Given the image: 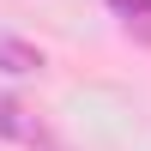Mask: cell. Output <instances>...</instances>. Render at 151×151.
<instances>
[{"label": "cell", "mask_w": 151, "mask_h": 151, "mask_svg": "<svg viewBox=\"0 0 151 151\" xmlns=\"http://www.w3.org/2000/svg\"><path fill=\"white\" fill-rule=\"evenodd\" d=\"M0 73H42V48L24 36H0Z\"/></svg>", "instance_id": "2"}, {"label": "cell", "mask_w": 151, "mask_h": 151, "mask_svg": "<svg viewBox=\"0 0 151 151\" xmlns=\"http://www.w3.org/2000/svg\"><path fill=\"white\" fill-rule=\"evenodd\" d=\"M109 12H115L121 24H139V36H151V0H109Z\"/></svg>", "instance_id": "3"}, {"label": "cell", "mask_w": 151, "mask_h": 151, "mask_svg": "<svg viewBox=\"0 0 151 151\" xmlns=\"http://www.w3.org/2000/svg\"><path fill=\"white\" fill-rule=\"evenodd\" d=\"M0 133H6V139H24V145H42V121H30V109L24 103H0Z\"/></svg>", "instance_id": "1"}]
</instances>
